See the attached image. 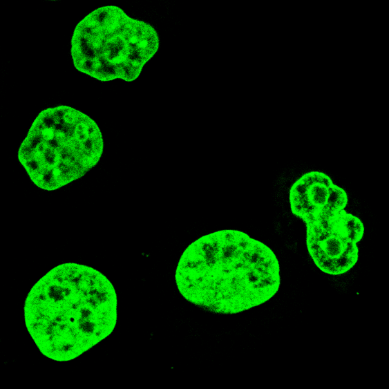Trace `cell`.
Segmentation results:
<instances>
[{"mask_svg":"<svg viewBox=\"0 0 389 389\" xmlns=\"http://www.w3.org/2000/svg\"><path fill=\"white\" fill-rule=\"evenodd\" d=\"M103 145L94 120L70 106H58L37 115L21 144L18 159L38 187L51 191L95 166Z\"/></svg>","mask_w":389,"mask_h":389,"instance_id":"obj_3","label":"cell"},{"mask_svg":"<svg viewBox=\"0 0 389 389\" xmlns=\"http://www.w3.org/2000/svg\"><path fill=\"white\" fill-rule=\"evenodd\" d=\"M175 278L186 300L224 314L265 303L281 284L280 266L273 251L234 229L209 234L189 245L178 261Z\"/></svg>","mask_w":389,"mask_h":389,"instance_id":"obj_1","label":"cell"},{"mask_svg":"<svg viewBox=\"0 0 389 389\" xmlns=\"http://www.w3.org/2000/svg\"><path fill=\"white\" fill-rule=\"evenodd\" d=\"M292 213L306 227L308 253L316 267L330 275L348 272L359 258L362 221L348 212L346 191L321 171L304 173L289 193Z\"/></svg>","mask_w":389,"mask_h":389,"instance_id":"obj_4","label":"cell"},{"mask_svg":"<svg viewBox=\"0 0 389 389\" xmlns=\"http://www.w3.org/2000/svg\"><path fill=\"white\" fill-rule=\"evenodd\" d=\"M24 310L28 332L40 351L54 360L68 361L112 332L117 297L111 282L98 271L66 263L33 286Z\"/></svg>","mask_w":389,"mask_h":389,"instance_id":"obj_2","label":"cell"},{"mask_svg":"<svg viewBox=\"0 0 389 389\" xmlns=\"http://www.w3.org/2000/svg\"><path fill=\"white\" fill-rule=\"evenodd\" d=\"M159 37L149 23L120 8H99L80 21L71 39V56L80 72L102 82H132L156 53Z\"/></svg>","mask_w":389,"mask_h":389,"instance_id":"obj_5","label":"cell"}]
</instances>
